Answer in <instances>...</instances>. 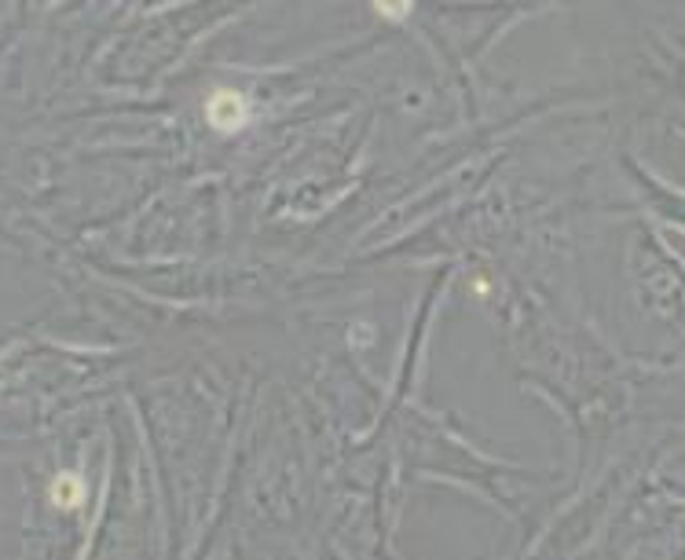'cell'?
<instances>
[{"label": "cell", "mask_w": 685, "mask_h": 560, "mask_svg": "<svg viewBox=\"0 0 685 560\" xmlns=\"http://www.w3.org/2000/svg\"><path fill=\"white\" fill-rule=\"evenodd\" d=\"M52 499H56L59 505H78L85 499V483L67 472V477L56 480V488H52Z\"/></svg>", "instance_id": "7a4b0ae2"}, {"label": "cell", "mask_w": 685, "mask_h": 560, "mask_svg": "<svg viewBox=\"0 0 685 560\" xmlns=\"http://www.w3.org/2000/svg\"><path fill=\"white\" fill-rule=\"evenodd\" d=\"M371 4H374V11H378V15H385V19H404L407 15V11H411V0H371Z\"/></svg>", "instance_id": "3957f363"}, {"label": "cell", "mask_w": 685, "mask_h": 560, "mask_svg": "<svg viewBox=\"0 0 685 560\" xmlns=\"http://www.w3.org/2000/svg\"><path fill=\"white\" fill-rule=\"evenodd\" d=\"M205 117H210V125L216 132H227V136H232V132L249 125V107L232 88H221V92H213L210 103H205Z\"/></svg>", "instance_id": "6da1fadb"}]
</instances>
